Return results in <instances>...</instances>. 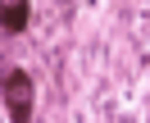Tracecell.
Segmentation results:
<instances>
[{"mask_svg":"<svg viewBox=\"0 0 150 123\" xmlns=\"http://www.w3.org/2000/svg\"><path fill=\"white\" fill-rule=\"evenodd\" d=\"M0 100H5V109H9L14 123H28V119H32L37 82H32L28 68H5V77H0Z\"/></svg>","mask_w":150,"mask_h":123,"instance_id":"cell-1","label":"cell"},{"mask_svg":"<svg viewBox=\"0 0 150 123\" xmlns=\"http://www.w3.org/2000/svg\"><path fill=\"white\" fill-rule=\"evenodd\" d=\"M28 23H32V5L28 0H0V32L18 37V32H28Z\"/></svg>","mask_w":150,"mask_h":123,"instance_id":"cell-2","label":"cell"}]
</instances>
